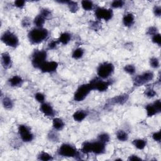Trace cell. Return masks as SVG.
I'll use <instances>...</instances> for the list:
<instances>
[{
	"mask_svg": "<svg viewBox=\"0 0 161 161\" xmlns=\"http://www.w3.org/2000/svg\"><path fill=\"white\" fill-rule=\"evenodd\" d=\"M49 31L43 28L32 29L29 34V38L33 44H40L47 38Z\"/></svg>",
	"mask_w": 161,
	"mask_h": 161,
	"instance_id": "cell-1",
	"label": "cell"
},
{
	"mask_svg": "<svg viewBox=\"0 0 161 161\" xmlns=\"http://www.w3.org/2000/svg\"><path fill=\"white\" fill-rule=\"evenodd\" d=\"M92 89L90 84H86L80 86L75 92L74 98L76 102H82L88 96Z\"/></svg>",
	"mask_w": 161,
	"mask_h": 161,
	"instance_id": "cell-2",
	"label": "cell"
},
{
	"mask_svg": "<svg viewBox=\"0 0 161 161\" xmlns=\"http://www.w3.org/2000/svg\"><path fill=\"white\" fill-rule=\"evenodd\" d=\"M2 42L7 46L11 47H16L19 44V40L18 37L12 32L6 31L1 36Z\"/></svg>",
	"mask_w": 161,
	"mask_h": 161,
	"instance_id": "cell-3",
	"label": "cell"
},
{
	"mask_svg": "<svg viewBox=\"0 0 161 161\" xmlns=\"http://www.w3.org/2000/svg\"><path fill=\"white\" fill-rule=\"evenodd\" d=\"M114 66L111 63L106 62L100 65L98 68L97 74L102 79H107L114 72Z\"/></svg>",
	"mask_w": 161,
	"mask_h": 161,
	"instance_id": "cell-4",
	"label": "cell"
},
{
	"mask_svg": "<svg viewBox=\"0 0 161 161\" xmlns=\"http://www.w3.org/2000/svg\"><path fill=\"white\" fill-rule=\"evenodd\" d=\"M47 59V52L44 50H36L32 56L31 62L33 66L36 68H39L42 64L46 62Z\"/></svg>",
	"mask_w": 161,
	"mask_h": 161,
	"instance_id": "cell-5",
	"label": "cell"
},
{
	"mask_svg": "<svg viewBox=\"0 0 161 161\" xmlns=\"http://www.w3.org/2000/svg\"><path fill=\"white\" fill-rule=\"evenodd\" d=\"M59 154L63 157H74L77 156L78 153L76 149L73 146L64 144H62L59 149Z\"/></svg>",
	"mask_w": 161,
	"mask_h": 161,
	"instance_id": "cell-6",
	"label": "cell"
},
{
	"mask_svg": "<svg viewBox=\"0 0 161 161\" xmlns=\"http://www.w3.org/2000/svg\"><path fill=\"white\" fill-rule=\"evenodd\" d=\"M90 85L93 90H97L99 91H105L111 84V82L108 81H104L98 79H94L90 82Z\"/></svg>",
	"mask_w": 161,
	"mask_h": 161,
	"instance_id": "cell-7",
	"label": "cell"
},
{
	"mask_svg": "<svg viewBox=\"0 0 161 161\" xmlns=\"http://www.w3.org/2000/svg\"><path fill=\"white\" fill-rule=\"evenodd\" d=\"M154 78V74L152 72H146L141 75L137 76L135 77L133 82H134L135 85L137 86H140L143 85L147 82L152 80Z\"/></svg>",
	"mask_w": 161,
	"mask_h": 161,
	"instance_id": "cell-8",
	"label": "cell"
},
{
	"mask_svg": "<svg viewBox=\"0 0 161 161\" xmlns=\"http://www.w3.org/2000/svg\"><path fill=\"white\" fill-rule=\"evenodd\" d=\"M18 132L21 140L25 142H29L34 139V135L29 128L25 125H20L18 128Z\"/></svg>",
	"mask_w": 161,
	"mask_h": 161,
	"instance_id": "cell-9",
	"label": "cell"
},
{
	"mask_svg": "<svg viewBox=\"0 0 161 161\" xmlns=\"http://www.w3.org/2000/svg\"><path fill=\"white\" fill-rule=\"evenodd\" d=\"M95 15L99 20L103 19L105 21H108L112 19L113 16V11L111 10H108V9L98 8L96 9Z\"/></svg>",
	"mask_w": 161,
	"mask_h": 161,
	"instance_id": "cell-10",
	"label": "cell"
},
{
	"mask_svg": "<svg viewBox=\"0 0 161 161\" xmlns=\"http://www.w3.org/2000/svg\"><path fill=\"white\" fill-rule=\"evenodd\" d=\"M59 66V64L57 62L55 61L51 62H44L42 66L40 67V69L41 71L45 73H50L54 72L57 70V69Z\"/></svg>",
	"mask_w": 161,
	"mask_h": 161,
	"instance_id": "cell-11",
	"label": "cell"
},
{
	"mask_svg": "<svg viewBox=\"0 0 161 161\" xmlns=\"http://www.w3.org/2000/svg\"><path fill=\"white\" fill-rule=\"evenodd\" d=\"M91 152L95 154H103L105 150V144L98 140L94 142H91Z\"/></svg>",
	"mask_w": 161,
	"mask_h": 161,
	"instance_id": "cell-12",
	"label": "cell"
},
{
	"mask_svg": "<svg viewBox=\"0 0 161 161\" xmlns=\"http://www.w3.org/2000/svg\"><path fill=\"white\" fill-rule=\"evenodd\" d=\"M40 111L46 117H52L55 114V112L52 107L49 104L46 103H43L40 106Z\"/></svg>",
	"mask_w": 161,
	"mask_h": 161,
	"instance_id": "cell-13",
	"label": "cell"
},
{
	"mask_svg": "<svg viewBox=\"0 0 161 161\" xmlns=\"http://www.w3.org/2000/svg\"><path fill=\"white\" fill-rule=\"evenodd\" d=\"M1 63L4 68L10 67L12 64L10 55L8 53H3L1 56Z\"/></svg>",
	"mask_w": 161,
	"mask_h": 161,
	"instance_id": "cell-14",
	"label": "cell"
},
{
	"mask_svg": "<svg viewBox=\"0 0 161 161\" xmlns=\"http://www.w3.org/2000/svg\"><path fill=\"white\" fill-rule=\"evenodd\" d=\"M135 21V17L132 13H128V14L124 16L123 18V23L126 26H131L133 25Z\"/></svg>",
	"mask_w": 161,
	"mask_h": 161,
	"instance_id": "cell-15",
	"label": "cell"
},
{
	"mask_svg": "<svg viewBox=\"0 0 161 161\" xmlns=\"http://www.w3.org/2000/svg\"><path fill=\"white\" fill-rule=\"evenodd\" d=\"M23 81H23L21 77L18 76H14L9 79V83H10L11 86L15 87L21 86L23 83Z\"/></svg>",
	"mask_w": 161,
	"mask_h": 161,
	"instance_id": "cell-16",
	"label": "cell"
},
{
	"mask_svg": "<svg viewBox=\"0 0 161 161\" xmlns=\"http://www.w3.org/2000/svg\"><path fill=\"white\" fill-rule=\"evenodd\" d=\"M71 39V35L67 33V32H65V33H63L60 35L59 38L58 39V42L61 43L63 45H66L70 42Z\"/></svg>",
	"mask_w": 161,
	"mask_h": 161,
	"instance_id": "cell-17",
	"label": "cell"
},
{
	"mask_svg": "<svg viewBox=\"0 0 161 161\" xmlns=\"http://www.w3.org/2000/svg\"><path fill=\"white\" fill-rule=\"evenodd\" d=\"M53 127L56 130H61L64 127V123L61 119L59 118H56L53 119Z\"/></svg>",
	"mask_w": 161,
	"mask_h": 161,
	"instance_id": "cell-18",
	"label": "cell"
},
{
	"mask_svg": "<svg viewBox=\"0 0 161 161\" xmlns=\"http://www.w3.org/2000/svg\"><path fill=\"white\" fill-rule=\"evenodd\" d=\"M128 98V96L127 94H123V95H119L114 97L112 99V102L114 103L117 104H123L125 103Z\"/></svg>",
	"mask_w": 161,
	"mask_h": 161,
	"instance_id": "cell-19",
	"label": "cell"
},
{
	"mask_svg": "<svg viewBox=\"0 0 161 161\" xmlns=\"http://www.w3.org/2000/svg\"><path fill=\"white\" fill-rule=\"evenodd\" d=\"M86 113L84 111H77L73 114V118L76 122H81L86 117Z\"/></svg>",
	"mask_w": 161,
	"mask_h": 161,
	"instance_id": "cell-20",
	"label": "cell"
},
{
	"mask_svg": "<svg viewBox=\"0 0 161 161\" xmlns=\"http://www.w3.org/2000/svg\"><path fill=\"white\" fill-rule=\"evenodd\" d=\"M145 109L147 112V114L148 117H152L158 113L153 104L147 105Z\"/></svg>",
	"mask_w": 161,
	"mask_h": 161,
	"instance_id": "cell-21",
	"label": "cell"
},
{
	"mask_svg": "<svg viewBox=\"0 0 161 161\" xmlns=\"http://www.w3.org/2000/svg\"><path fill=\"white\" fill-rule=\"evenodd\" d=\"M34 23V25L36 26V28H42L43 25L45 24V18L40 15L35 18Z\"/></svg>",
	"mask_w": 161,
	"mask_h": 161,
	"instance_id": "cell-22",
	"label": "cell"
},
{
	"mask_svg": "<svg viewBox=\"0 0 161 161\" xmlns=\"http://www.w3.org/2000/svg\"><path fill=\"white\" fill-rule=\"evenodd\" d=\"M133 144L137 149L139 150H142L144 149L146 146V142L145 140L142 139H137L133 140Z\"/></svg>",
	"mask_w": 161,
	"mask_h": 161,
	"instance_id": "cell-23",
	"label": "cell"
},
{
	"mask_svg": "<svg viewBox=\"0 0 161 161\" xmlns=\"http://www.w3.org/2000/svg\"><path fill=\"white\" fill-rule=\"evenodd\" d=\"M117 137L119 141H122V142L127 141L128 139V134L123 130L118 131L117 133Z\"/></svg>",
	"mask_w": 161,
	"mask_h": 161,
	"instance_id": "cell-24",
	"label": "cell"
},
{
	"mask_svg": "<svg viewBox=\"0 0 161 161\" xmlns=\"http://www.w3.org/2000/svg\"><path fill=\"white\" fill-rule=\"evenodd\" d=\"M81 5H82V8H83L84 10L86 11L91 10L94 6L93 2L90 1H86V0H84V1H82L81 2Z\"/></svg>",
	"mask_w": 161,
	"mask_h": 161,
	"instance_id": "cell-25",
	"label": "cell"
},
{
	"mask_svg": "<svg viewBox=\"0 0 161 161\" xmlns=\"http://www.w3.org/2000/svg\"><path fill=\"white\" fill-rule=\"evenodd\" d=\"M84 55V50L81 48L76 49L72 53V57L75 59L81 58Z\"/></svg>",
	"mask_w": 161,
	"mask_h": 161,
	"instance_id": "cell-26",
	"label": "cell"
},
{
	"mask_svg": "<svg viewBox=\"0 0 161 161\" xmlns=\"http://www.w3.org/2000/svg\"><path fill=\"white\" fill-rule=\"evenodd\" d=\"M2 103L3 107L6 109H11L13 107V103L11 99L8 97L4 98Z\"/></svg>",
	"mask_w": 161,
	"mask_h": 161,
	"instance_id": "cell-27",
	"label": "cell"
},
{
	"mask_svg": "<svg viewBox=\"0 0 161 161\" xmlns=\"http://www.w3.org/2000/svg\"><path fill=\"white\" fill-rule=\"evenodd\" d=\"M38 159L40 160L47 161V160H52V157L50 154H49L48 153L45 152H41L39 155Z\"/></svg>",
	"mask_w": 161,
	"mask_h": 161,
	"instance_id": "cell-28",
	"label": "cell"
},
{
	"mask_svg": "<svg viewBox=\"0 0 161 161\" xmlns=\"http://www.w3.org/2000/svg\"><path fill=\"white\" fill-rule=\"evenodd\" d=\"M67 4H68L69 8L70 11L72 13L76 12L78 10V9H79V7H78V5H77V3L76 2L68 1Z\"/></svg>",
	"mask_w": 161,
	"mask_h": 161,
	"instance_id": "cell-29",
	"label": "cell"
},
{
	"mask_svg": "<svg viewBox=\"0 0 161 161\" xmlns=\"http://www.w3.org/2000/svg\"><path fill=\"white\" fill-rule=\"evenodd\" d=\"M98 140L99 142H103V143L106 144L109 142V137L107 134V133H102V134H101L100 135L98 136Z\"/></svg>",
	"mask_w": 161,
	"mask_h": 161,
	"instance_id": "cell-30",
	"label": "cell"
},
{
	"mask_svg": "<svg viewBox=\"0 0 161 161\" xmlns=\"http://www.w3.org/2000/svg\"><path fill=\"white\" fill-rule=\"evenodd\" d=\"M124 70L127 73L130 74H133L135 72V67L134 66L130 64V65L125 66V67H124Z\"/></svg>",
	"mask_w": 161,
	"mask_h": 161,
	"instance_id": "cell-31",
	"label": "cell"
},
{
	"mask_svg": "<svg viewBox=\"0 0 161 161\" xmlns=\"http://www.w3.org/2000/svg\"><path fill=\"white\" fill-rule=\"evenodd\" d=\"M150 66L153 68H158L160 65L159 59L157 58H155V57L152 58L150 59Z\"/></svg>",
	"mask_w": 161,
	"mask_h": 161,
	"instance_id": "cell-32",
	"label": "cell"
},
{
	"mask_svg": "<svg viewBox=\"0 0 161 161\" xmlns=\"http://www.w3.org/2000/svg\"><path fill=\"white\" fill-rule=\"evenodd\" d=\"M152 42L155 44H157L158 45H160L161 36L159 34H155L152 36Z\"/></svg>",
	"mask_w": 161,
	"mask_h": 161,
	"instance_id": "cell-33",
	"label": "cell"
},
{
	"mask_svg": "<svg viewBox=\"0 0 161 161\" xmlns=\"http://www.w3.org/2000/svg\"><path fill=\"white\" fill-rule=\"evenodd\" d=\"M145 96H147V97L153 98L156 95V92L153 89L149 88V89L145 90Z\"/></svg>",
	"mask_w": 161,
	"mask_h": 161,
	"instance_id": "cell-34",
	"label": "cell"
},
{
	"mask_svg": "<svg viewBox=\"0 0 161 161\" xmlns=\"http://www.w3.org/2000/svg\"><path fill=\"white\" fill-rule=\"evenodd\" d=\"M124 5V2L123 1H120V0H118V1H114L112 3V6L113 8H122Z\"/></svg>",
	"mask_w": 161,
	"mask_h": 161,
	"instance_id": "cell-35",
	"label": "cell"
},
{
	"mask_svg": "<svg viewBox=\"0 0 161 161\" xmlns=\"http://www.w3.org/2000/svg\"><path fill=\"white\" fill-rule=\"evenodd\" d=\"M35 97L36 100L37 101V102H39V103H43L44 102L45 96L42 93H36L35 95Z\"/></svg>",
	"mask_w": 161,
	"mask_h": 161,
	"instance_id": "cell-36",
	"label": "cell"
},
{
	"mask_svg": "<svg viewBox=\"0 0 161 161\" xmlns=\"http://www.w3.org/2000/svg\"><path fill=\"white\" fill-rule=\"evenodd\" d=\"M152 138L153 139L157 142H160V139H161V137H160V132L159 131L157 132H155L154 133V134L152 135Z\"/></svg>",
	"mask_w": 161,
	"mask_h": 161,
	"instance_id": "cell-37",
	"label": "cell"
},
{
	"mask_svg": "<svg viewBox=\"0 0 161 161\" xmlns=\"http://www.w3.org/2000/svg\"><path fill=\"white\" fill-rule=\"evenodd\" d=\"M50 15H51V13L47 9H43L40 13V15H42L44 18H47L50 16Z\"/></svg>",
	"mask_w": 161,
	"mask_h": 161,
	"instance_id": "cell-38",
	"label": "cell"
},
{
	"mask_svg": "<svg viewBox=\"0 0 161 161\" xmlns=\"http://www.w3.org/2000/svg\"><path fill=\"white\" fill-rule=\"evenodd\" d=\"M25 1H23V0H17V1H15V6L18 8H22L25 6Z\"/></svg>",
	"mask_w": 161,
	"mask_h": 161,
	"instance_id": "cell-39",
	"label": "cell"
},
{
	"mask_svg": "<svg viewBox=\"0 0 161 161\" xmlns=\"http://www.w3.org/2000/svg\"><path fill=\"white\" fill-rule=\"evenodd\" d=\"M154 107L155 108V109H157V111L158 112V113L160 112V109H161V103H160V101L157 100L155 101V102L153 103Z\"/></svg>",
	"mask_w": 161,
	"mask_h": 161,
	"instance_id": "cell-40",
	"label": "cell"
},
{
	"mask_svg": "<svg viewBox=\"0 0 161 161\" xmlns=\"http://www.w3.org/2000/svg\"><path fill=\"white\" fill-rule=\"evenodd\" d=\"M154 13L155 16H160L161 15V8L160 6H155L154 8Z\"/></svg>",
	"mask_w": 161,
	"mask_h": 161,
	"instance_id": "cell-41",
	"label": "cell"
},
{
	"mask_svg": "<svg viewBox=\"0 0 161 161\" xmlns=\"http://www.w3.org/2000/svg\"><path fill=\"white\" fill-rule=\"evenodd\" d=\"M157 28H155L154 26H152L148 30V34L152 35H154V34H157Z\"/></svg>",
	"mask_w": 161,
	"mask_h": 161,
	"instance_id": "cell-42",
	"label": "cell"
},
{
	"mask_svg": "<svg viewBox=\"0 0 161 161\" xmlns=\"http://www.w3.org/2000/svg\"><path fill=\"white\" fill-rule=\"evenodd\" d=\"M57 41H56V40H53L51 42H50L49 44V48L50 49H54L56 47V46L57 45Z\"/></svg>",
	"mask_w": 161,
	"mask_h": 161,
	"instance_id": "cell-43",
	"label": "cell"
},
{
	"mask_svg": "<svg viewBox=\"0 0 161 161\" xmlns=\"http://www.w3.org/2000/svg\"><path fill=\"white\" fill-rule=\"evenodd\" d=\"M128 160H141L142 159L138 157L137 155H130L129 158H128Z\"/></svg>",
	"mask_w": 161,
	"mask_h": 161,
	"instance_id": "cell-44",
	"label": "cell"
},
{
	"mask_svg": "<svg viewBox=\"0 0 161 161\" xmlns=\"http://www.w3.org/2000/svg\"><path fill=\"white\" fill-rule=\"evenodd\" d=\"M30 24V22L29 20H27L26 18H25V20H23V22H22V25H24V26H29Z\"/></svg>",
	"mask_w": 161,
	"mask_h": 161,
	"instance_id": "cell-45",
	"label": "cell"
}]
</instances>
